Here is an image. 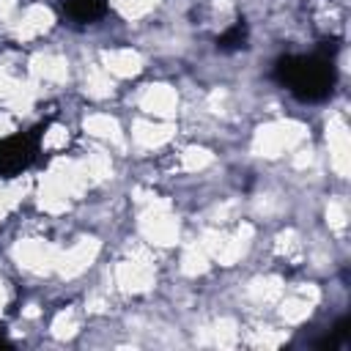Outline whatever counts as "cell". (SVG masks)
Masks as SVG:
<instances>
[{
    "label": "cell",
    "mask_w": 351,
    "mask_h": 351,
    "mask_svg": "<svg viewBox=\"0 0 351 351\" xmlns=\"http://www.w3.org/2000/svg\"><path fill=\"white\" fill-rule=\"evenodd\" d=\"M274 77L302 101H318L329 96L335 85V66L332 55L313 52V55H288L280 58L274 66Z\"/></svg>",
    "instance_id": "obj_1"
},
{
    "label": "cell",
    "mask_w": 351,
    "mask_h": 351,
    "mask_svg": "<svg viewBox=\"0 0 351 351\" xmlns=\"http://www.w3.org/2000/svg\"><path fill=\"white\" fill-rule=\"evenodd\" d=\"M38 134L41 129H30V132H19L0 140V176H16L36 159Z\"/></svg>",
    "instance_id": "obj_2"
},
{
    "label": "cell",
    "mask_w": 351,
    "mask_h": 351,
    "mask_svg": "<svg viewBox=\"0 0 351 351\" xmlns=\"http://www.w3.org/2000/svg\"><path fill=\"white\" fill-rule=\"evenodd\" d=\"M244 38H247V27L241 22H236L222 38H219V47L222 49H236V47H244Z\"/></svg>",
    "instance_id": "obj_3"
}]
</instances>
